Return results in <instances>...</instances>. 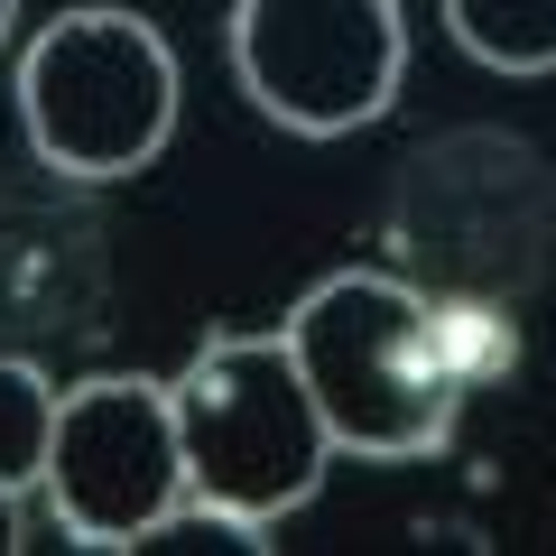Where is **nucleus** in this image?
Here are the masks:
<instances>
[{
    "instance_id": "f257e3e1",
    "label": "nucleus",
    "mask_w": 556,
    "mask_h": 556,
    "mask_svg": "<svg viewBox=\"0 0 556 556\" xmlns=\"http://www.w3.org/2000/svg\"><path fill=\"white\" fill-rule=\"evenodd\" d=\"M288 353H298L306 390H316L325 427L343 455L371 464H417L455 437L464 390L501 362L492 306H445L390 269H334L288 306Z\"/></svg>"
},
{
    "instance_id": "0eeeda50",
    "label": "nucleus",
    "mask_w": 556,
    "mask_h": 556,
    "mask_svg": "<svg viewBox=\"0 0 556 556\" xmlns=\"http://www.w3.org/2000/svg\"><path fill=\"white\" fill-rule=\"evenodd\" d=\"M269 547H278L269 519H241V510H223V501H195V492H186L159 529H139L121 556H269Z\"/></svg>"
},
{
    "instance_id": "39448f33",
    "label": "nucleus",
    "mask_w": 556,
    "mask_h": 556,
    "mask_svg": "<svg viewBox=\"0 0 556 556\" xmlns=\"http://www.w3.org/2000/svg\"><path fill=\"white\" fill-rule=\"evenodd\" d=\"M223 47L251 112H269L298 139L371 130L408 84L399 0H232Z\"/></svg>"
},
{
    "instance_id": "20e7f679",
    "label": "nucleus",
    "mask_w": 556,
    "mask_h": 556,
    "mask_svg": "<svg viewBox=\"0 0 556 556\" xmlns=\"http://www.w3.org/2000/svg\"><path fill=\"white\" fill-rule=\"evenodd\" d=\"M38 501H47V519H56L65 547H93V556H121L139 529H159L186 501L177 380L102 371V380L56 390Z\"/></svg>"
},
{
    "instance_id": "6e6552de",
    "label": "nucleus",
    "mask_w": 556,
    "mask_h": 556,
    "mask_svg": "<svg viewBox=\"0 0 556 556\" xmlns=\"http://www.w3.org/2000/svg\"><path fill=\"white\" fill-rule=\"evenodd\" d=\"M47 427H56V380H38L28 362L0 353V482H10V492H38Z\"/></svg>"
},
{
    "instance_id": "1a4fd4ad",
    "label": "nucleus",
    "mask_w": 556,
    "mask_h": 556,
    "mask_svg": "<svg viewBox=\"0 0 556 556\" xmlns=\"http://www.w3.org/2000/svg\"><path fill=\"white\" fill-rule=\"evenodd\" d=\"M20 501H28V492H10V482H0V556H20V547H28V519H20Z\"/></svg>"
},
{
    "instance_id": "423d86ee",
    "label": "nucleus",
    "mask_w": 556,
    "mask_h": 556,
    "mask_svg": "<svg viewBox=\"0 0 556 556\" xmlns=\"http://www.w3.org/2000/svg\"><path fill=\"white\" fill-rule=\"evenodd\" d=\"M445 38L492 75H556V0H445Z\"/></svg>"
},
{
    "instance_id": "9d476101",
    "label": "nucleus",
    "mask_w": 556,
    "mask_h": 556,
    "mask_svg": "<svg viewBox=\"0 0 556 556\" xmlns=\"http://www.w3.org/2000/svg\"><path fill=\"white\" fill-rule=\"evenodd\" d=\"M10 20H20V0H0V47H10Z\"/></svg>"
},
{
    "instance_id": "f03ea898",
    "label": "nucleus",
    "mask_w": 556,
    "mask_h": 556,
    "mask_svg": "<svg viewBox=\"0 0 556 556\" xmlns=\"http://www.w3.org/2000/svg\"><path fill=\"white\" fill-rule=\"evenodd\" d=\"M20 130L56 177L121 186L177 139V47L139 10H56L20 47Z\"/></svg>"
},
{
    "instance_id": "7ed1b4c3",
    "label": "nucleus",
    "mask_w": 556,
    "mask_h": 556,
    "mask_svg": "<svg viewBox=\"0 0 556 556\" xmlns=\"http://www.w3.org/2000/svg\"><path fill=\"white\" fill-rule=\"evenodd\" d=\"M177 427H186V492L241 519H269V529L306 510L343 455L288 334H204L177 380Z\"/></svg>"
}]
</instances>
